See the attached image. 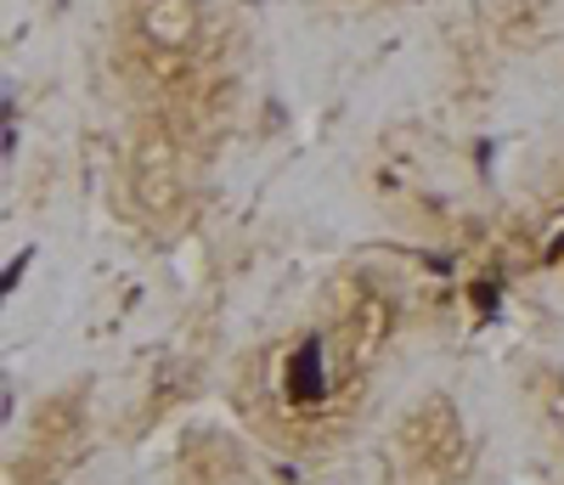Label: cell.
Wrapping results in <instances>:
<instances>
[{"label": "cell", "mask_w": 564, "mask_h": 485, "mask_svg": "<svg viewBox=\"0 0 564 485\" xmlns=\"http://www.w3.org/2000/svg\"><path fill=\"white\" fill-rule=\"evenodd\" d=\"M395 333V305L367 282H339L327 305L282 333L249 373V412L271 441L294 452H327L345 441L372 367L384 362Z\"/></svg>", "instance_id": "cell-1"}, {"label": "cell", "mask_w": 564, "mask_h": 485, "mask_svg": "<svg viewBox=\"0 0 564 485\" xmlns=\"http://www.w3.org/2000/svg\"><path fill=\"white\" fill-rule=\"evenodd\" d=\"M525 401H531L542 434L553 441V452L564 457V367H531L525 373Z\"/></svg>", "instance_id": "cell-5"}, {"label": "cell", "mask_w": 564, "mask_h": 485, "mask_svg": "<svg viewBox=\"0 0 564 485\" xmlns=\"http://www.w3.org/2000/svg\"><path fill=\"white\" fill-rule=\"evenodd\" d=\"M547 260L564 271V226H553V237H547Z\"/></svg>", "instance_id": "cell-6"}, {"label": "cell", "mask_w": 564, "mask_h": 485, "mask_svg": "<svg viewBox=\"0 0 564 485\" xmlns=\"http://www.w3.org/2000/svg\"><path fill=\"white\" fill-rule=\"evenodd\" d=\"M215 45V12L209 0H119V52L130 79H141L153 96L186 90Z\"/></svg>", "instance_id": "cell-2"}, {"label": "cell", "mask_w": 564, "mask_h": 485, "mask_svg": "<svg viewBox=\"0 0 564 485\" xmlns=\"http://www.w3.org/2000/svg\"><path fill=\"white\" fill-rule=\"evenodd\" d=\"M124 192L148 226H175L186 215V198H193V153H186V136L164 108L141 114L124 136Z\"/></svg>", "instance_id": "cell-3"}, {"label": "cell", "mask_w": 564, "mask_h": 485, "mask_svg": "<svg viewBox=\"0 0 564 485\" xmlns=\"http://www.w3.org/2000/svg\"><path fill=\"white\" fill-rule=\"evenodd\" d=\"M395 485H457L468 468V429L446 396H417L390 429Z\"/></svg>", "instance_id": "cell-4"}]
</instances>
